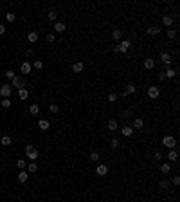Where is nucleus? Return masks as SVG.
Wrapping results in <instances>:
<instances>
[{"mask_svg":"<svg viewBox=\"0 0 180 202\" xmlns=\"http://www.w3.org/2000/svg\"><path fill=\"white\" fill-rule=\"evenodd\" d=\"M32 67H34V69H43V62L42 60H36V62L32 63Z\"/></svg>","mask_w":180,"mask_h":202,"instance_id":"obj_37","label":"nucleus"},{"mask_svg":"<svg viewBox=\"0 0 180 202\" xmlns=\"http://www.w3.org/2000/svg\"><path fill=\"white\" fill-rule=\"evenodd\" d=\"M130 40H123V42L121 43H119V51H121V52H126V51H128L130 49Z\"/></svg>","mask_w":180,"mask_h":202,"instance_id":"obj_15","label":"nucleus"},{"mask_svg":"<svg viewBox=\"0 0 180 202\" xmlns=\"http://www.w3.org/2000/svg\"><path fill=\"white\" fill-rule=\"evenodd\" d=\"M131 116H133V110H131V108H128V110L123 112V117H124V119H130Z\"/></svg>","mask_w":180,"mask_h":202,"instance_id":"obj_33","label":"nucleus"},{"mask_svg":"<svg viewBox=\"0 0 180 202\" xmlns=\"http://www.w3.org/2000/svg\"><path fill=\"white\" fill-rule=\"evenodd\" d=\"M114 52H115V54H119V52H121V51H119V45H114Z\"/></svg>","mask_w":180,"mask_h":202,"instance_id":"obj_49","label":"nucleus"},{"mask_svg":"<svg viewBox=\"0 0 180 202\" xmlns=\"http://www.w3.org/2000/svg\"><path fill=\"white\" fill-rule=\"evenodd\" d=\"M162 146L169 148V150H175L177 148V139L173 136H166V137H162Z\"/></svg>","mask_w":180,"mask_h":202,"instance_id":"obj_2","label":"nucleus"},{"mask_svg":"<svg viewBox=\"0 0 180 202\" xmlns=\"http://www.w3.org/2000/svg\"><path fill=\"white\" fill-rule=\"evenodd\" d=\"M83 62H76L74 65H72V70H74V72H83Z\"/></svg>","mask_w":180,"mask_h":202,"instance_id":"obj_23","label":"nucleus"},{"mask_svg":"<svg viewBox=\"0 0 180 202\" xmlns=\"http://www.w3.org/2000/svg\"><path fill=\"white\" fill-rule=\"evenodd\" d=\"M168 159H169V163L177 161V159H178V152H177V150H169V153H168Z\"/></svg>","mask_w":180,"mask_h":202,"instance_id":"obj_24","label":"nucleus"},{"mask_svg":"<svg viewBox=\"0 0 180 202\" xmlns=\"http://www.w3.org/2000/svg\"><path fill=\"white\" fill-rule=\"evenodd\" d=\"M0 134H2V130H0Z\"/></svg>","mask_w":180,"mask_h":202,"instance_id":"obj_51","label":"nucleus"},{"mask_svg":"<svg viewBox=\"0 0 180 202\" xmlns=\"http://www.w3.org/2000/svg\"><path fill=\"white\" fill-rule=\"evenodd\" d=\"M160 171L162 173H171V164L169 163H162L160 164Z\"/></svg>","mask_w":180,"mask_h":202,"instance_id":"obj_25","label":"nucleus"},{"mask_svg":"<svg viewBox=\"0 0 180 202\" xmlns=\"http://www.w3.org/2000/svg\"><path fill=\"white\" fill-rule=\"evenodd\" d=\"M137 92V87L135 85H126V89H124V92H123V96H130V94H135Z\"/></svg>","mask_w":180,"mask_h":202,"instance_id":"obj_11","label":"nucleus"},{"mask_svg":"<svg viewBox=\"0 0 180 202\" xmlns=\"http://www.w3.org/2000/svg\"><path fill=\"white\" fill-rule=\"evenodd\" d=\"M20 70H22L25 76H27V74H31V70H32V65H31L29 62H24L22 65H20Z\"/></svg>","mask_w":180,"mask_h":202,"instance_id":"obj_8","label":"nucleus"},{"mask_svg":"<svg viewBox=\"0 0 180 202\" xmlns=\"http://www.w3.org/2000/svg\"><path fill=\"white\" fill-rule=\"evenodd\" d=\"M119 144H121L119 139H112V148H119Z\"/></svg>","mask_w":180,"mask_h":202,"instance_id":"obj_42","label":"nucleus"},{"mask_svg":"<svg viewBox=\"0 0 180 202\" xmlns=\"http://www.w3.org/2000/svg\"><path fill=\"white\" fill-rule=\"evenodd\" d=\"M0 143H2V146H9L11 144V136H2Z\"/></svg>","mask_w":180,"mask_h":202,"instance_id":"obj_27","label":"nucleus"},{"mask_svg":"<svg viewBox=\"0 0 180 202\" xmlns=\"http://www.w3.org/2000/svg\"><path fill=\"white\" fill-rule=\"evenodd\" d=\"M54 40H56L54 35H52V33H49V35H47V42H49V43H54Z\"/></svg>","mask_w":180,"mask_h":202,"instance_id":"obj_41","label":"nucleus"},{"mask_svg":"<svg viewBox=\"0 0 180 202\" xmlns=\"http://www.w3.org/2000/svg\"><path fill=\"white\" fill-rule=\"evenodd\" d=\"M108 101H110V103H114V101H117V94L110 92V94H108Z\"/></svg>","mask_w":180,"mask_h":202,"instance_id":"obj_38","label":"nucleus"},{"mask_svg":"<svg viewBox=\"0 0 180 202\" xmlns=\"http://www.w3.org/2000/svg\"><path fill=\"white\" fill-rule=\"evenodd\" d=\"M160 62L164 63V65H171V62H173V58H171V54H169V52H162V54H160Z\"/></svg>","mask_w":180,"mask_h":202,"instance_id":"obj_6","label":"nucleus"},{"mask_svg":"<svg viewBox=\"0 0 180 202\" xmlns=\"http://www.w3.org/2000/svg\"><path fill=\"white\" fill-rule=\"evenodd\" d=\"M18 98L25 101V99L29 98V90H27V89H20V90H18Z\"/></svg>","mask_w":180,"mask_h":202,"instance_id":"obj_21","label":"nucleus"},{"mask_svg":"<svg viewBox=\"0 0 180 202\" xmlns=\"http://www.w3.org/2000/svg\"><path fill=\"white\" fill-rule=\"evenodd\" d=\"M142 126H144V121H142L141 117H135V119H133V125H131L133 130H141Z\"/></svg>","mask_w":180,"mask_h":202,"instance_id":"obj_10","label":"nucleus"},{"mask_svg":"<svg viewBox=\"0 0 180 202\" xmlns=\"http://www.w3.org/2000/svg\"><path fill=\"white\" fill-rule=\"evenodd\" d=\"M180 184V177H173V186H178Z\"/></svg>","mask_w":180,"mask_h":202,"instance_id":"obj_44","label":"nucleus"},{"mask_svg":"<svg viewBox=\"0 0 180 202\" xmlns=\"http://www.w3.org/2000/svg\"><path fill=\"white\" fill-rule=\"evenodd\" d=\"M121 134H123L124 137H130V136H133V128H131V126H128V125H124L123 128H121Z\"/></svg>","mask_w":180,"mask_h":202,"instance_id":"obj_12","label":"nucleus"},{"mask_svg":"<svg viewBox=\"0 0 180 202\" xmlns=\"http://www.w3.org/2000/svg\"><path fill=\"white\" fill-rule=\"evenodd\" d=\"M47 16H49V20H51V22H54V20H56V16H58V15H56V11H51V13H49V15H47Z\"/></svg>","mask_w":180,"mask_h":202,"instance_id":"obj_40","label":"nucleus"},{"mask_svg":"<svg viewBox=\"0 0 180 202\" xmlns=\"http://www.w3.org/2000/svg\"><path fill=\"white\" fill-rule=\"evenodd\" d=\"M49 110H51V112H52V114H58V112H59V106H58V105H56V103H52V105H51V106H49Z\"/></svg>","mask_w":180,"mask_h":202,"instance_id":"obj_36","label":"nucleus"},{"mask_svg":"<svg viewBox=\"0 0 180 202\" xmlns=\"http://www.w3.org/2000/svg\"><path fill=\"white\" fill-rule=\"evenodd\" d=\"M0 173H2V166H0Z\"/></svg>","mask_w":180,"mask_h":202,"instance_id":"obj_50","label":"nucleus"},{"mask_svg":"<svg viewBox=\"0 0 180 202\" xmlns=\"http://www.w3.org/2000/svg\"><path fill=\"white\" fill-rule=\"evenodd\" d=\"M148 96L151 99H157L158 96H160V89H158V87H150V89H148Z\"/></svg>","mask_w":180,"mask_h":202,"instance_id":"obj_5","label":"nucleus"},{"mask_svg":"<svg viewBox=\"0 0 180 202\" xmlns=\"http://www.w3.org/2000/svg\"><path fill=\"white\" fill-rule=\"evenodd\" d=\"M38 38H40V36H38V33L31 31L29 35H27V42H29V43H36V42H38Z\"/></svg>","mask_w":180,"mask_h":202,"instance_id":"obj_17","label":"nucleus"},{"mask_svg":"<svg viewBox=\"0 0 180 202\" xmlns=\"http://www.w3.org/2000/svg\"><path fill=\"white\" fill-rule=\"evenodd\" d=\"M49 126H51V123H49L47 119H40L38 121V128L40 130H49Z\"/></svg>","mask_w":180,"mask_h":202,"instance_id":"obj_16","label":"nucleus"},{"mask_svg":"<svg viewBox=\"0 0 180 202\" xmlns=\"http://www.w3.org/2000/svg\"><path fill=\"white\" fill-rule=\"evenodd\" d=\"M4 33H5V25L0 24V35H4Z\"/></svg>","mask_w":180,"mask_h":202,"instance_id":"obj_48","label":"nucleus"},{"mask_svg":"<svg viewBox=\"0 0 180 202\" xmlns=\"http://www.w3.org/2000/svg\"><path fill=\"white\" fill-rule=\"evenodd\" d=\"M27 173H34V171H38V166H36V163H31L29 166H27V170H25Z\"/></svg>","mask_w":180,"mask_h":202,"instance_id":"obj_31","label":"nucleus"},{"mask_svg":"<svg viewBox=\"0 0 180 202\" xmlns=\"http://www.w3.org/2000/svg\"><path fill=\"white\" fill-rule=\"evenodd\" d=\"M25 155H27V159H31L32 163H34V161L38 159L40 153H38V150H36V148L32 146V144H27V146H25Z\"/></svg>","mask_w":180,"mask_h":202,"instance_id":"obj_1","label":"nucleus"},{"mask_svg":"<svg viewBox=\"0 0 180 202\" xmlns=\"http://www.w3.org/2000/svg\"><path fill=\"white\" fill-rule=\"evenodd\" d=\"M29 114H31V116H38V114H40V106L38 105H31L29 106Z\"/></svg>","mask_w":180,"mask_h":202,"instance_id":"obj_26","label":"nucleus"},{"mask_svg":"<svg viewBox=\"0 0 180 202\" xmlns=\"http://www.w3.org/2000/svg\"><path fill=\"white\" fill-rule=\"evenodd\" d=\"M164 155H162V153L160 152H155V161H158V159H162Z\"/></svg>","mask_w":180,"mask_h":202,"instance_id":"obj_46","label":"nucleus"},{"mask_svg":"<svg viewBox=\"0 0 180 202\" xmlns=\"http://www.w3.org/2000/svg\"><path fill=\"white\" fill-rule=\"evenodd\" d=\"M15 76H16V74L13 72V70H5V78H7V79H13Z\"/></svg>","mask_w":180,"mask_h":202,"instance_id":"obj_39","label":"nucleus"},{"mask_svg":"<svg viewBox=\"0 0 180 202\" xmlns=\"http://www.w3.org/2000/svg\"><path fill=\"white\" fill-rule=\"evenodd\" d=\"M166 36H168V40H175V38H177V31H175V29H168Z\"/></svg>","mask_w":180,"mask_h":202,"instance_id":"obj_30","label":"nucleus"},{"mask_svg":"<svg viewBox=\"0 0 180 202\" xmlns=\"http://www.w3.org/2000/svg\"><path fill=\"white\" fill-rule=\"evenodd\" d=\"M164 76H166V78H175V76H177V70L171 69V67H168V69L164 70Z\"/></svg>","mask_w":180,"mask_h":202,"instance_id":"obj_20","label":"nucleus"},{"mask_svg":"<svg viewBox=\"0 0 180 202\" xmlns=\"http://www.w3.org/2000/svg\"><path fill=\"white\" fill-rule=\"evenodd\" d=\"M162 24H164V27L171 29V25H173V16H171V15H164V16H162Z\"/></svg>","mask_w":180,"mask_h":202,"instance_id":"obj_9","label":"nucleus"},{"mask_svg":"<svg viewBox=\"0 0 180 202\" xmlns=\"http://www.w3.org/2000/svg\"><path fill=\"white\" fill-rule=\"evenodd\" d=\"M90 161H92V163H97V161H99V153L97 152H92L90 153Z\"/></svg>","mask_w":180,"mask_h":202,"instance_id":"obj_34","label":"nucleus"},{"mask_svg":"<svg viewBox=\"0 0 180 202\" xmlns=\"http://www.w3.org/2000/svg\"><path fill=\"white\" fill-rule=\"evenodd\" d=\"M144 69H148V70L155 69V60H153V58H146L144 60Z\"/></svg>","mask_w":180,"mask_h":202,"instance_id":"obj_13","label":"nucleus"},{"mask_svg":"<svg viewBox=\"0 0 180 202\" xmlns=\"http://www.w3.org/2000/svg\"><path fill=\"white\" fill-rule=\"evenodd\" d=\"M16 166L20 168V170H25V159H18L16 161Z\"/></svg>","mask_w":180,"mask_h":202,"instance_id":"obj_35","label":"nucleus"},{"mask_svg":"<svg viewBox=\"0 0 180 202\" xmlns=\"http://www.w3.org/2000/svg\"><path fill=\"white\" fill-rule=\"evenodd\" d=\"M0 105H2V108H9L11 106V98H4L2 101H0Z\"/></svg>","mask_w":180,"mask_h":202,"instance_id":"obj_28","label":"nucleus"},{"mask_svg":"<svg viewBox=\"0 0 180 202\" xmlns=\"http://www.w3.org/2000/svg\"><path fill=\"white\" fill-rule=\"evenodd\" d=\"M96 173L99 175V177H104V175H108V166H106V164H99L97 170H96Z\"/></svg>","mask_w":180,"mask_h":202,"instance_id":"obj_7","label":"nucleus"},{"mask_svg":"<svg viewBox=\"0 0 180 202\" xmlns=\"http://www.w3.org/2000/svg\"><path fill=\"white\" fill-rule=\"evenodd\" d=\"M27 179H29V173L25 171V170H22L18 173V182H27Z\"/></svg>","mask_w":180,"mask_h":202,"instance_id":"obj_18","label":"nucleus"},{"mask_svg":"<svg viewBox=\"0 0 180 202\" xmlns=\"http://www.w3.org/2000/svg\"><path fill=\"white\" fill-rule=\"evenodd\" d=\"M108 130H112V132L119 130V125H117V121H115V119H110V121H108Z\"/></svg>","mask_w":180,"mask_h":202,"instance_id":"obj_22","label":"nucleus"},{"mask_svg":"<svg viewBox=\"0 0 180 202\" xmlns=\"http://www.w3.org/2000/svg\"><path fill=\"white\" fill-rule=\"evenodd\" d=\"M169 184L168 182H166V180H162V182H160V188H162V190H166V188H168Z\"/></svg>","mask_w":180,"mask_h":202,"instance_id":"obj_47","label":"nucleus"},{"mask_svg":"<svg viewBox=\"0 0 180 202\" xmlns=\"http://www.w3.org/2000/svg\"><path fill=\"white\" fill-rule=\"evenodd\" d=\"M146 33H148L150 36H155V35H158V33H160V27H157V25H150V27L146 29Z\"/></svg>","mask_w":180,"mask_h":202,"instance_id":"obj_14","label":"nucleus"},{"mask_svg":"<svg viewBox=\"0 0 180 202\" xmlns=\"http://www.w3.org/2000/svg\"><path fill=\"white\" fill-rule=\"evenodd\" d=\"M67 27H65V24H61V22H58V24H54V31L56 33H63Z\"/></svg>","mask_w":180,"mask_h":202,"instance_id":"obj_29","label":"nucleus"},{"mask_svg":"<svg viewBox=\"0 0 180 202\" xmlns=\"http://www.w3.org/2000/svg\"><path fill=\"white\" fill-rule=\"evenodd\" d=\"M25 56H34V51H32V49H27V51H25Z\"/></svg>","mask_w":180,"mask_h":202,"instance_id":"obj_43","label":"nucleus"},{"mask_svg":"<svg viewBox=\"0 0 180 202\" xmlns=\"http://www.w3.org/2000/svg\"><path fill=\"white\" fill-rule=\"evenodd\" d=\"M157 78H158V81H164V79H166V76H164V72H158V76H157Z\"/></svg>","mask_w":180,"mask_h":202,"instance_id":"obj_45","label":"nucleus"},{"mask_svg":"<svg viewBox=\"0 0 180 202\" xmlns=\"http://www.w3.org/2000/svg\"><path fill=\"white\" fill-rule=\"evenodd\" d=\"M112 38H114L115 42H121V38H123V31H121V29H115V31H112Z\"/></svg>","mask_w":180,"mask_h":202,"instance_id":"obj_19","label":"nucleus"},{"mask_svg":"<svg viewBox=\"0 0 180 202\" xmlns=\"http://www.w3.org/2000/svg\"><path fill=\"white\" fill-rule=\"evenodd\" d=\"M11 89H13L11 85H2L0 87V96L2 98H11Z\"/></svg>","mask_w":180,"mask_h":202,"instance_id":"obj_4","label":"nucleus"},{"mask_svg":"<svg viewBox=\"0 0 180 202\" xmlns=\"http://www.w3.org/2000/svg\"><path fill=\"white\" fill-rule=\"evenodd\" d=\"M11 87H15V89H24V87H25V78L24 76H15V78H13L11 79Z\"/></svg>","mask_w":180,"mask_h":202,"instance_id":"obj_3","label":"nucleus"},{"mask_svg":"<svg viewBox=\"0 0 180 202\" xmlns=\"http://www.w3.org/2000/svg\"><path fill=\"white\" fill-rule=\"evenodd\" d=\"M5 20H7L9 24L15 22V20H16V15H15V13H7V15H5Z\"/></svg>","mask_w":180,"mask_h":202,"instance_id":"obj_32","label":"nucleus"}]
</instances>
